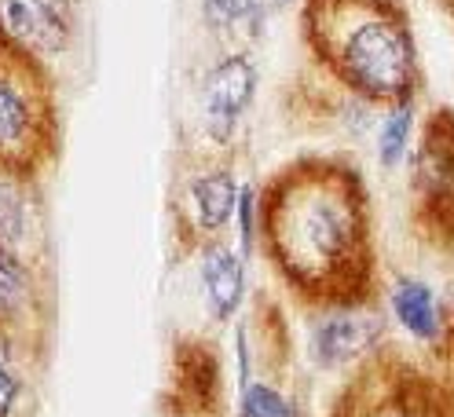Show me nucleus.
<instances>
[{"label":"nucleus","mask_w":454,"mask_h":417,"mask_svg":"<svg viewBox=\"0 0 454 417\" xmlns=\"http://www.w3.org/2000/svg\"><path fill=\"white\" fill-rule=\"evenodd\" d=\"M257 238L301 308L326 315L378 304L374 205L356 161L304 154L282 165L257 194Z\"/></svg>","instance_id":"1"},{"label":"nucleus","mask_w":454,"mask_h":417,"mask_svg":"<svg viewBox=\"0 0 454 417\" xmlns=\"http://www.w3.org/2000/svg\"><path fill=\"white\" fill-rule=\"evenodd\" d=\"M301 41L311 63L363 106L414 103L425 85L411 19L395 0H304Z\"/></svg>","instance_id":"2"},{"label":"nucleus","mask_w":454,"mask_h":417,"mask_svg":"<svg viewBox=\"0 0 454 417\" xmlns=\"http://www.w3.org/2000/svg\"><path fill=\"white\" fill-rule=\"evenodd\" d=\"M63 121L37 51L0 26V180L34 187L59 158Z\"/></svg>","instance_id":"3"},{"label":"nucleus","mask_w":454,"mask_h":417,"mask_svg":"<svg viewBox=\"0 0 454 417\" xmlns=\"http://www.w3.org/2000/svg\"><path fill=\"white\" fill-rule=\"evenodd\" d=\"M326 417H454V396L433 359L421 363L400 344L381 341L352 363Z\"/></svg>","instance_id":"4"},{"label":"nucleus","mask_w":454,"mask_h":417,"mask_svg":"<svg viewBox=\"0 0 454 417\" xmlns=\"http://www.w3.org/2000/svg\"><path fill=\"white\" fill-rule=\"evenodd\" d=\"M411 228L433 253H454V110L436 106L411 161Z\"/></svg>","instance_id":"5"},{"label":"nucleus","mask_w":454,"mask_h":417,"mask_svg":"<svg viewBox=\"0 0 454 417\" xmlns=\"http://www.w3.org/2000/svg\"><path fill=\"white\" fill-rule=\"evenodd\" d=\"M239 183L231 165H206L198 173H187L180 198L173 202V235L180 249L202 253L206 245L220 242L223 228L239 212Z\"/></svg>","instance_id":"6"},{"label":"nucleus","mask_w":454,"mask_h":417,"mask_svg":"<svg viewBox=\"0 0 454 417\" xmlns=\"http://www.w3.org/2000/svg\"><path fill=\"white\" fill-rule=\"evenodd\" d=\"M168 417H223V363L213 341H176L165 388Z\"/></svg>","instance_id":"7"},{"label":"nucleus","mask_w":454,"mask_h":417,"mask_svg":"<svg viewBox=\"0 0 454 417\" xmlns=\"http://www.w3.org/2000/svg\"><path fill=\"white\" fill-rule=\"evenodd\" d=\"M257 96V63L246 51H231L206 73L202 85V121L216 147H227Z\"/></svg>","instance_id":"8"},{"label":"nucleus","mask_w":454,"mask_h":417,"mask_svg":"<svg viewBox=\"0 0 454 417\" xmlns=\"http://www.w3.org/2000/svg\"><path fill=\"white\" fill-rule=\"evenodd\" d=\"M385 341V319L378 304L366 308H348V312H326L323 322L311 333V355L326 370L352 367L359 359Z\"/></svg>","instance_id":"9"},{"label":"nucleus","mask_w":454,"mask_h":417,"mask_svg":"<svg viewBox=\"0 0 454 417\" xmlns=\"http://www.w3.org/2000/svg\"><path fill=\"white\" fill-rule=\"evenodd\" d=\"M0 26L22 48L37 51L41 59L44 55H59L74 37L70 0H4Z\"/></svg>","instance_id":"10"},{"label":"nucleus","mask_w":454,"mask_h":417,"mask_svg":"<svg viewBox=\"0 0 454 417\" xmlns=\"http://www.w3.org/2000/svg\"><path fill=\"white\" fill-rule=\"evenodd\" d=\"M41 286L30 264L19 257V249L0 242V322L41 344Z\"/></svg>","instance_id":"11"},{"label":"nucleus","mask_w":454,"mask_h":417,"mask_svg":"<svg viewBox=\"0 0 454 417\" xmlns=\"http://www.w3.org/2000/svg\"><path fill=\"white\" fill-rule=\"evenodd\" d=\"M202 282H206V304L216 322H227L246 297V267L242 257L231 253L223 242H213L202 249Z\"/></svg>","instance_id":"12"},{"label":"nucleus","mask_w":454,"mask_h":417,"mask_svg":"<svg viewBox=\"0 0 454 417\" xmlns=\"http://www.w3.org/2000/svg\"><path fill=\"white\" fill-rule=\"evenodd\" d=\"M392 312H395V322H400L414 341L421 344H433L440 337V326H443V312L433 297V290L421 282V278H411V274H400L392 282Z\"/></svg>","instance_id":"13"},{"label":"nucleus","mask_w":454,"mask_h":417,"mask_svg":"<svg viewBox=\"0 0 454 417\" xmlns=\"http://www.w3.org/2000/svg\"><path fill=\"white\" fill-rule=\"evenodd\" d=\"M37 351L15 337L12 329L0 326V417H19L26 406V377L22 367L30 363Z\"/></svg>","instance_id":"14"},{"label":"nucleus","mask_w":454,"mask_h":417,"mask_svg":"<svg viewBox=\"0 0 454 417\" xmlns=\"http://www.w3.org/2000/svg\"><path fill=\"white\" fill-rule=\"evenodd\" d=\"M411 128H414V103H400L392 106L385 121H381V132H378V161L381 169H395L407 154V143H411Z\"/></svg>","instance_id":"15"},{"label":"nucleus","mask_w":454,"mask_h":417,"mask_svg":"<svg viewBox=\"0 0 454 417\" xmlns=\"http://www.w3.org/2000/svg\"><path fill=\"white\" fill-rule=\"evenodd\" d=\"M239 417H301V413L294 410V403L286 396L275 392L271 384L249 381L239 399Z\"/></svg>","instance_id":"16"},{"label":"nucleus","mask_w":454,"mask_h":417,"mask_svg":"<svg viewBox=\"0 0 454 417\" xmlns=\"http://www.w3.org/2000/svg\"><path fill=\"white\" fill-rule=\"evenodd\" d=\"M257 12V0H202V22L209 30H231Z\"/></svg>","instance_id":"17"},{"label":"nucleus","mask_w":454,"mask_h":417,"mask_svg":"<svg viewBox=\"0 0 454 417\" xmlns=\"http://www.w3.org/2000/svg\"><path fill=\"white\" fill-rule=\"evenodd\" d=\"M433 348V367L436 374L443 377V384L450 388V396H454V312L443 315V326H440V337L429 344Z\"/></svg>","instance_id":"18"},{"label":"nucleus","mask_w":454,"mask_h":417,"mask_svg":"<svg viewBox=\"0 0 454 417\" xmlns=\"http://www.w3.org/2000/svg\"><path fill=\"white\" fill-rule=\"evenodd\" d=\"M239 245H242V257L253 253V242H257V190L249 183L239 190Z\"/></svg>","instance_id":"19"},{"label":"nucleus","mask_w":454,"mask_h":417,"mask_svg":"<svg viewBox=\"0 0 454 417\" xmlns=\"http://www.w3.org/2000/svg\"><path fill=\"white\" fill-rule=\"evenodd\" d=\"M275 4H290V0H275Z\"/></svg>","instance_id":"20"}]
</instances>
